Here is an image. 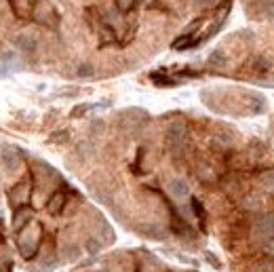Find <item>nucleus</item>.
I'll use <instances>...</instances> for the list:
<instances>
[{"mask_svg":"<svg viewBox=\"0 0 274 272\" xmlns=\"http://www.w3.org/2000/svg\"><path fill=\"white\" fill-rule=\"evenodd\" d=\"M264 15L268 17V19H274V0H264Z\"/></svg>","mask_w":274,"mask_h":272,"instance_id":"obj_13","label":"nucleus"},{"mask_svg":"<svg viewBox=\"0 0 274 272\" xmlns=\"http://www.w3.org/2000/svg\"><path fill=\"white\" fill-rule=\"evenodd\" d=\"M255 236H259L261 241L264 239H270V236H274V213H266L257 217L255 222Z\"/></svg>","mask_w":274,"mask_h":272,"instance_id":"obj_3","label":"nucleus"},{"mask_svg":"<svg viewBox=\"0 0 274 272\" xmlns=\"http://www.w3.org/2000/svg\"><path fill=\"white\" fill-rule=\"evenodd\" d=\"M97 272H105V270H97Z\"/></svg>","mask_w":274,"mask_h":272,"instance_id":"obj_22","label":"nucleus"},{"mask_svg":"<svg viewBox=\"0 0 274 272\" xmlns=\"http://www.w3.org/2000/svg\"><path fill=\"white\" fill-rule=\"evenodd\" d=\"M30 222H32V209H28V207L17 209L15 215H13V230H17V232L23 230Z\"/></svg>","mask_w":274,"mask_h":272,"instance_id":"obj_7","label":"nucleus"},{"mask_svg":"<svg viewBox=\"0 0 274 272\" xmlns=\"http://www.w3.org/2000/svg\"><path fill=\"white\" fill-rule=\"evenodd\" d=\"M167 188H169V194L173 198H186L190 194V186H188L186 180H182V177H175V180H171Z\"/></svg>","mask_w":274,"mask_h":272,"instance_id":"obj_5","label":"nucleus"},{"mask_svg":"<svg viewBox=\"0 0 274 272\" xmlns=\"http://www.w3.org/2000/svg\"><path fill=\"white\" fill-rule=\"evenodd\" d=\"M87 110H91V105H89V103H85V105H78V108L72 112V116H82V114H85Z\"/></svg>","mask_w":274,"mask_h":272,"instance_id":"obj_19","label":"nucleus"},{"mask_svg":"<svg viewBox=\"0 0 274 272\" xmlns=\"http://www.w3.org/2000/svg\"><path fill=\"white\" fill-rule=\"evenodd\" d=\"M68 139V131H64V133H55L53 137H51V141H59V144H62V141H66Z\"/></svg>","mask_w":274,"mask_h":272,"instance_id":"obj_20","label":"nucleus"},{"mask_svg":"<svg viewBox=\"0 0 274 272\" xmlns=\"http://www.w3.org/2000/svg\"><path fill=\"white\" fill-rule=\"evenodd\" d=\"M85 247H87V251H89V253H97V251L101 249V243H99L97 239H89Z\"/></svg>","mask_w":274,"mask_h":272,"instance_id":"obj_14","label":"nucleus"},{"mask_svg":"<svg viewBox=\"0 0 274 272\" xmlns=\"http://www.w3.org/2000/svg\"><path fill=\"white\" fill-rule=\"evenodd\" d=\"M192 209H194V215L198 217L200 222V226L205 228V222H207V213H205V207H202V203L198 198H192Z\"/></svg>","mask_w":274,"mask_h":272,"instance_id":"obj_8","label":"nucleus"},{"mask_svg":"<svg viewBox=\"0 0 274 272\" xmlns=\"http://www.w3.org/2000/svg\"><path fill=\"white\" fill-rule=\"evenodd\" d=\"M66 200H68L66 192H64V190H57V192H55V194L49 198V203H46V211H49L51 215L62 213L64 207H66Z\"/></svg>","mask_w":274,"mask_h":272,"instance_id":"obj_4","label":"nucleus"},{"mask_svg":"<svg viewBox=\"0 0 274 272\" xmlns=\"http://www.w3.org/2000/svg\"><path fill=\"white\" fill-rule=\"evenodd\" d=\"M209 64H213V66H224V64H226V57H224V53H222V51L211 53V57H209Z\"/></svg>","mask_w":274,"mask_h":272,"instance_id":"obj_11","label":"nucleus"},{"mask_svg":"<svg viewBox=\"0 0 274 272\" xmlns=\"http://www.w3.org/2000/svg\"><path fill=\"white\" fill-rule=\"evenodd\" d=\"M76 74H78L80 78H89V76L95 74V68H93L91 64H80L78 70H76Z\"/></svg>","mask_w":274,"mask_h":272,"instance_id":"obj_10","label":"nucleus"},{"mask_svg":"<svg viewBox=\"0 0 274 272\" xmlns=\"http://www.w3.org/2000/svg\"><path fill=\"white\" fill-rule=\"evenodd\" d=\"M15 44L23 53H34L38 46V40H36V36H32V34H19V36L15 38Z\"/></svg>","mask_w":274,"mask_h":272,"instance_id":"obj_6","label":"nucleus"},{"mask_svg":"<svg viewBox=\"0 0 274 272\" xmlns=\"http://www.w3.org/2000/svg\"><path fill=\"white\" fill-rule=\"evenodd\" d=\"M261 186H264L266 190H274V173H266L261 177Z\"/></svg>","mask_w":274,"mask_h":272,"instance_id":"obj_15","label":"nucleus"},{"mask_svg":"<svg viewBox=\"0 0 274 272\" xmlns=\"http://www.w3.org/2000/svg\"><path fill=\"white\" fill-rule=\"evenodd\" d=\"M38 234H28V230L23 228V236L19 239V251H21V255L26 257V259H30V257H34L36 255V251H38Z\"/></svg>","mask_w":274,"mask_h":272,"instance_id":"obj_2","label":"nucleus"},{"mask_svg":"<svg viewBox=\"0 0 274 272\" xmlns=\"http://www.w3.org/2000/svg\"><path fill=\"white\" fill-rule=\"evenodd\" d=\"M76 152H78V154H80L82 158H89V156L93 154V146H89V144H78Z\"/></svg>","mask_w":274,"mask_h":272,"instance_id":"obj_12","label":"nucleus"},{"mask_svg":"<svg viewBox=\"0 0 274 272\" xmlns=\"http://www.w3.org/2000/svg\"><path fill=\"white\" fill-rule=\"evenodd\" d=\"M215 0H192V5L198 7V9H205V7H211Z\"/></svg>","mask_w":274,"mask_h":272,"instance_id":"obj_18","label":"nucleus"},{"mask_svg":"<svg viewBox=\"0 0 274 272\" xmlns=\"http://www.w3.org/2000/svg\"><path fill=\"white\" fill-rule=\"evenodd\" d=\"M135 0H116V5H118V11H129L131 7H133Z\"/></svg>","mask_w":274,"mask_h":272,"instance_id":"obj_17","label":"nucleus"},{"mask_svg":"<svg viewBox=\"0 0 274 272\" xmlns=\"http://www.w3.org/2000/svg\"><path fill=\"white\" fill-rule=\"evenodd\" d=\"M261 247H264V251L268 255H274V236H270V239H264L261 241Z\"/></svg>","mask_w":274,"mask_h":272,"instance_id":"obj_16","label":"nucleus"},{"mask_svg":"<svg viewBox=\"0 0 274 272\" xmlns=\"http://www.w3.org/2000/svg\"><path fill=\"white\" fill-rule=\"evenodd\" d=\"M0 158H3L7 173H15L21 165V152L15 146H3V150H0Z\"/></svg>","mask_w":274,"mask_h":272,"instance_id":"obj_1","label":"nucleus"},{"mask_svg":"<svg viewBox=\"0 0 274 272\" xmlns=\"http://www.w3.org/2000/svg\"><path fill=\"white\" fill-rule=\"evenodd\" d=\"M207 259H209V262H211L213 266H215V268H220V259H217V257H213L211 253H207Z\"/></svg>","mask_w":274,"mask_h":272,"instance_id":"obj_21","label":"nucleus"},{"mask_svg":"<svg viewBox=\"0 0 274 272\" xmlns=\"http://www.w3.org/2000/svg\"><path fill=\"white\" fill-rule=\"evenodd\" d=\"M243 207H245L247 211H259V209H261V200H259L257 196H247V198L243 200Z\"/></svg>","mask_w":274,"mask_h":272,"instance_id":"obj_9","label":"nucleus"}]
</instances>
